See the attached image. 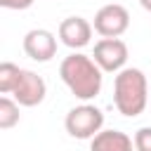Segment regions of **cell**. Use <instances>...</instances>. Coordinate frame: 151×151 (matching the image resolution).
<instances>
[{"label":"cell","mask_w":151,"mask_h":151,"mask_svg":"<svg viewBox=\"0 0 151 151\" xmlns=\"http://www.w3.org/2000/svg\"><path fill=\"white\" fill-rule=\"evenodd\" d=\"M59 76L76 99L90 101L101 92V68L87 54L73 52V54L64 57V61L59 66Z\"/></svg>","instance_id":"obj_1"},{"label":"cell","mask_w":151,"mask_h":151,"mask_svg":"<svg viewBox=\"0 0 151 151\" xmlns=\"http://www.w3.org/2000/svg\"><path fill=\"white\" fill-rule=\"evenodd\" d=\"M113 104L127 118H134L146 109L149 87H146V76L139 68L118 71V76L113 80Z\"/></svg>","instance_id":"obj_2"},{"label":"cell","mask_w":151,"mask_h":151,"mask_svg":"<svg viewBox=\"0 0 151 151\" xmlns=\"http://www.w3.org/2000/svg\"><path fill=\"white\" fill-rule=\"evenodd\" d=\"M64 125H66V132L71 137H76V139H92L101 130V125H104V113L97 106H92V104H80V106H76V109H71L66 113Z\"/></svg>","instance_id":"obj_3"},{"label":"cell","mask_w":151,"mask_h":151,"mask_svg":"<svg viewBox=\"0 0 151 151\" xmlns=\"http://www.w3.org/2000/svg\"><path fill=\"white\" fill-rule=\"evenodd\" d=\"M94 31L101 38H120L130 26V12L123 5H104L94 14Z\"/></svg>","instance_id":"obj_4"},{"label":"cell","mask_w":151,"mask_h":151,"mask_svg":"<svg viewBox=\"0 0 151 151\" xmlns=\"http://www.w3.org/2000/svg\"><path fill=\"white\" fill-rule=\"evenodd\" d=\"M92 59L99 64L101 71L106 73H118L125 68L127 61V45L120 38H101L94 45V54Z\"/></svg>","instance_id":"obj_5"},{"label":"cell","mask_w":151,"mask_h":151,"mask_svg":"<svg viewBox=\"0 0 151 151\" xmlns=\"http://www.w3.org/2000/svg\"><path fill=\"white\" fill-rule=\"evenodd\" d=\"M24 52L33 61H50L57 54V38L47 28H33L24 35Z\"/></svg>","instance_id":"obj_6"},{"label":"cell","mask_w":151,"mask_h":151,"mask_svg":"<svg viewBox=\"0 0 151 151\" xmlns=\"http://www.w3.org/2000/svg\"><path fill=\"white\" fill-rule=\"evenodd\" d=\"M92 24L83 17H68L59 24V40L71 47V50H83L85 45H90L92 38Z\"/></svg>","instance_id":"obj_7"},{"label":"cell","mask_w":151,"mask_h":151,"mask_svg":"<svg viewBox=\"0 0 151 151\" xmlns=\"http://www.w3.org/2000/svg\"><path fill=\"white\" fill-rule=\"evenodd\" d=\"M12 94L19 101V106H38L45 99V94H47V85H45V80L38 73L24 71Z\"/></svg>","instance_id":"obj_8"},{"label":"cell","mask_w":151,"mask_h":151,"mask_svg":"<svg viewBox=\"0 0 151 151\" xmlns=\"http://www.w3.org/2000/svg\"><path fill=\"white\" fill-rule=\"evenodd\" d=\"M132 146L134 139L120 130H99L90 142V151H132Z\"/></svg>","instance_id":"obj_9"},{"label":"cell","mask_w":151,"mask_h":151,"mask_svg":"<svg viewBox=\"0 0 151 151\" xmlns=\"http://www.w3.org/2000/svg\"><path fill=\"white\" fill-rule=\"evenodd\" d=\"M21 73H24V68H19L17 64L2 61L0 64V92L2 94H12L17 83H19V78H21Z\"/></svg>","instance_id":"obj_10"},{"label":"cell","mask_w":151,"mask_h":151,"mask_svg":"<svg viewBox=\"0 0 151 151\" xmlns=\"http://www.w3.org/2000/svg\"><path fill=\"white\" fill-rule=\"evenodd\" d=\"M17 123H19V101L9 99V97H2L0 99V127L9 130Z\"/></svg>","instance_id":"obj_11"},{"label":"cell","mask_w":151,"mask_h":151,"mask_svg":"<svg viewBox=\"0 0 151 151\" xmlns=\"http://www.w3.org/2000/svg\"><path fill=\"white\" fill-rule=\"evenodd\" d=\"M134 149L137 151H151V127H139L134 132Z\"/></svg>","instance_id":"obj_12"},{"label":"cell","mask_w":151,"mask_h":151,"mask_svg":"<svg viewBox=\"0 0 151 151\" xmlns=\"http://www.w3.org/2000/svg\"><path fill=\"white\" fill-rule=\"evenodd\" d=\"M35 0H0V5L5 9H28Z\"/></svg>","instance_id":"obj_13"},{"label":"cell","mask_w":151,"mask_h":151,"mask_svg":"<svg viewBox=\"0 0 151 151\" xmlns=\"http://www.w3.org/2000/svg\"><path fill=\"white\" fill-rule=\"evenodd\" d=\"M139 5H142L144 9H149V12H151V0H139Z\"/></svg>","instance_id":"obj_14"}]
</instances>
